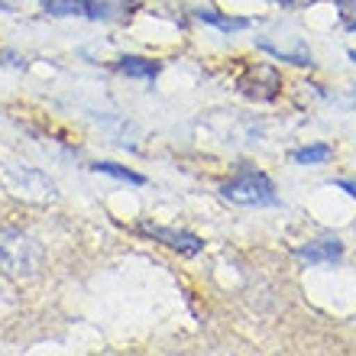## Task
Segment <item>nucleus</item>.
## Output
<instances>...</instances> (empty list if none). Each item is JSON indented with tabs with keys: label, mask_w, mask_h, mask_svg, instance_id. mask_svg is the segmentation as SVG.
I'll return each mask as SVG.
<instances>
[{
	"label": "nucleus",
	"mask_w": 356,
	"mask_h": 356,
	"mask_svg": "<svg viewBox=\"0 0 356 356\" xmlns=\"http://www.w3.org/2000/svg\"><path fill=\"white\" fill-rule=\"evenodd\" d=\"M279 88H282V78L272 65H256L240 78V91L246 97H253V101H272L279 94Z\"/></svg>",
	"instance_id": "obj_3"
},
{
	"label": "nucleus",
	"mask_w": 356,
	"mask_h": 356,
	"mask_svg": "<svg viewBox=\"0 0 356 356\" xmlns=\"http://www.w3.org/2000/svg\"><path fill=\"white\" fill-rule=\"evenodd\" d=\"M0 10H3V13H10V10H13V7H10L7 0H0Z\"/></svg>",
	"instance_id": "obj_12"
},
{
	"label": "nucleus",
	"mask_w": 356,
	"mask_h": 356,
	"mask_svg": "<svg viewBox=\"0 0 356 356\" xmlns=\"http://www.w3.org/2000/svg\"><path fill=\"white\" fill-rule=\"evenodd\" d=\"M117 72L127 78H146V81H152V78L162 72V65L152 62V58H143V56H123L120 62H117Z\"/></svg>",
	"instance_id": "obj_5"
},
{
	"label": "nucleus",
	"mask_w": 356,
	"mask_h": 356,
	"mask_svg": "<svg viewBox=\"0 0 356 356\" xmlns=\"http://www.w3.org/2000/svg\"><path fill=\"white\" fill-rule=\"evenodd\" d=\"M140 234L152 236L156 243H165L169 250H175L178 256H197L201 250H204L201 236L188 234V230H175V227H162V224H149V220H143Z\"/></svg>",
	"instance_id": "obj_2"
},
{
	"label": "nucleus",
	"mask_w": 356,
	"mask_h": 356,
	"mask_svg": "<svg viewBox=\"0 0 356 356\" xmlns=\"http://www.w3.org/2000/svg\"><path fill=\"white\" fill-rule=\"evenodd\" d=\"M337 188H343V191H347L350 197H356V178H340Z\"/></svg>",
	"instance_id": "obj_11"
},
{
	"label": "nucleus",
	"mask_w": 356,
	"mask_h": 356,
	"mask_svg": "<svg viewBox=\"0 0 356 356\" xmlns=\"http://www.w3.org/2000/svg\"><path fill=\"white\" fill-rule=\"evenodd\" d=\"M275 3H282V7H291V3H295V0H275Z\"/></svg>",
	"instance_id": "obj_13"
},
{
	"label": "nucleus",
	"mask_w": 356,
	"mask_h": 356,
	"mask_svg": "<svg viewBox=\"0 0 356 356\" xmlns=\"http://www.w3.org/2000/svg\"><path fill=\"white\" fill-rule=\"evenodd\" d=\"M301 263L308 266H321V263H337L343 256V243L340 240H318V243H308V246H298L295 250Z\"/></svg>",
	"instance_id": "obj_4"
},
{
	"label": "nucleus",
	"mask_w": 356,
	"mask_h": 356,
	"mask_svg": "<svg viewBox=\"0 0 356 356\" xmlns=\"http://www.w3.org/2000/svg\"><path fill=\"white\" fill-rule=\"evenodd\" d=\"M195 17L201 19V23H211V26L224 29V33H240V29L250 26L246 17H224V13H217V10H197Z\"/></svg>",
	"instance_id": "obj_6"
},
{
	"label": "nucleus",
	"mask_w": 356,
	"mask_h": 356,
	"mask_svg": "<svg viewBox=\"0 0 356 356\" xmlns=\"http://www.w3.org/2000/svg\"><path fill=\"white\" fill-rule=\"evenodd\" d=\"M220 195L234 204H243V207H272L279 204V195L272 181L263 175V172H243V175L230 178L220 185Z\"/></svg>",
	"instance_id": "obj_1"
},
{
	"label": "nucleus",
	"mask_w": 356,
	"mask_h": 356,
	"mask_svg": "<svg viewBox=\"0 0 356 356\" xmlns=\"http://www.w3.org/2000/svg\"><path fill=\"white\" fill-rule=\"evenodd\" d=\"M350 29H353V33H356V19H353V23H350Z\"/></svg>",
	"instance_id": "obj_15"
},
{
	"label": "nucleus",
	"mask_w": 356,
	"mask_h": 356,
	"mask_svg": "<svg viewBox=\"0 0 356 356\" xmlns=\"http://www.w3.org/2000/svg\"><path fill=\"white\" fill-rule=\"evenodd\" d=\"M94 172H104V175L117 178V181H127V185H146V178L140 172L127 169V165H117V162H94Z\"/></svg>",
	"instance_id": "obj_8"
},
{
	"label": "nucleus",
	"mask_w": 356,
	"mask_h": 356,
	"mask_svg": "<svg viewBox=\"0 0 356 356\" xmlns=\"http://www.w3.org/2000/svg\"><path fill=\"white\" fill-rule=\"evenodd\" d=\"M334 156L327 143H314V146H301V149L291 152V159L298 162V165H324V162Z\"/></svg>",
	"instance_id": "obj_7"
},
{
	"label": "nucleus",
	"mask_w": 356,
	"mask_h": 356,
	"mask_svg": "<svg viewBox=\"0 0 356 356\" xmlns=\"http://www.w3.org/2000/svg\"><path fill=\"white\" fill-rule=\"evenodd\" d=\"M350 58H353V62H356V49H353V52H350Z\"/></svg>",
	"instance_id": "obj_14"
},
{
	"label": "nucleus",
	"mask_w": 356,
	"mask_h": 356,
	"mask_svg": "<svg viewBox=\"0 0 356 356\" xmlns=\"http://www.w3.org/2000/svg\"><path fill=\"white\" fill-rule=\"evenodd\" d=\"M259 49H266L269 56H275V58H282V62H291V65H314L311 62V52L305 46L298 49V52H282L279 46H272V42H266V39H259Z\"/></svg>",
	"instance_id": "obj_9"
},
{
	"label": "nucleus",
	"mask_w": 356,
	"mask_h": 356,
	"mask_svg": "<svg viewBox=\"0 0 356 356\" xmlns=\"http://www.w3.org/2000/svg\"><path fill=\"white\" fill-rule=\"evenodd\" d=\"M46 10L52 17H75V13H85V3L81 0H46Z\"/></svg>",
	"instance_id": "obj_10"
}]
</instances>
